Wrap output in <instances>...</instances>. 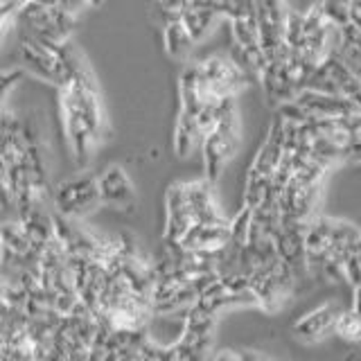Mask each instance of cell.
<instances>
[{"label": "cell", "mask_w": 361, "mask_h": 361, "mask_svg": "<svg viewBox=\"0 0 361 361\" xmlns=\"http://www.w3.org/2000/svg\"><path fill=\"white\" fill-rule=\"evenodd\" d=\"M54 214L68 221H79L102 206L97 176L90 169H79L71 178H63L52 195Z\"/></svg>", "instance_id": "obj_5"}, {"label": "cell", "mask_w": 361, "mask_h": 361, "mask_svg": "<svg viewBox=\"0 0 361 361\" xmlns=\"http://www.w3.org/2000/svg\"><path fill=\"white\" fill-rule=\"evenodd\" d=\"M278 118L282 120V122H289V124H296V127H300V124H305L307 122L312 116H307L296 102H285V104H280L278 106Z\"/></svg>", "instance_id": "obj_20"}, {"label": "cell", "mask_w": 361, "mask_h": 361, "mask_svg": "<svg viewBox=\"0 0 361 361\" xmlns=\"http://www.w3.org/2000/svg\"><path fill=\"white\" fill-rule=\"evenodd\" d=\"M18 7H20V3H0V39H3L7 27L14 23Z\"/></svg>", "instance_id": "obj_23"}, {"label": "cell", "mask_w": 361, "mask_h": 361, "mask_svg": "<svg viewBox=\"0 0 361 361\" xmlns=\"http://www.w3.org/2000/svg\"><path fill=\"white\" fill-rule=\"evenodd\" d=\"M359 259H361V248H359Z\"/></svg>", "instance_id": "obj_29"}, {"label": "cell", "mask_w": 361, "mask_h": 361, "mask_svg": "<svg viewBox=\"0 0 361 361\" xmlns=\"http://www.w3.org/2000/svg\"><path fill=\"white\" fill-rule=\"evenodd\" d=\"M203 135L199 131V124L195 116H188V113L180 111L176 127H174V152L178 158H188L192 152L197 149V145H201Z\"/></svg>", "instance_id": "obj_14"}, {"label": "cell", "mask_w": 361, "mask_h": 361, "mask_svg": "<svg viewBox=\"0 0 361 361\" xmlns=\"http://www.w3.org/2000/svg\"><path fill=\"white\" fill-rule=\"evenodd\" d=\"M353 312L361 319V285L355 287V293H353Z\"/></svg>", "instance_id": "obj_25"}, {"label": "cell", "mask_w": 361, "mask_h": 361, "mask_svg": "<svg viewBox=\"0 0 361 361\" xmlns=\"http://www.w3.org/2000/svg\"><path fill=\"white\" fill-rule=\"evenodd\" d=\"M97 190H99L102 206H111L116 210L129 212L135 208V203H138V199H135V188L122 165H109L104 172L97 176Z\"/></svg>", "instance_id": "obj_6"}, {"label": "cell", "mask_w": 361, "mask_h": 361, "mask_svg": "<svg viewBox=\"0 0 361 361\" xmlns=\"http://www.w3.org/2000/svg\"><path fill=\"white\" fill-rule=\"evenodd\" d=\"M7 312H9V305L3 300V296H0V321H3L5 319V316H7Z\"/></svg>", "instance_id": "obj_26"}, {"label": "cell", "mask_w": 361, "mask_h": 361, "mask_svg": "<svg viewBox=\"0 0 361 361\" xmlns=\"http://www.w3.org/2000/svg\"><path fill=\"white\" fill-rule=\"evenodd\" d=\"M18 59L23 63L20 68L25 73L30 71L32 75H37L45 79V82H50L52 86L61 88L68 79L73 77V71L77 61L82 59V54H79V50L73 43H66L63 48L54 50V48H48V45L20 39Z\"/></svg>", "instance_id": "obj_4"}, {"label": "cell", "mask_w": 361, "mask_h": 361, "mask_svg": "<svg viewBox=\"0 0 361 361\" xmlns=\"http://www.w3.org/2000/svg\"><path fill=\"white\" fill-rule=\"evenodd\" d=\"M25 77L23 68H11V71H0V111H5V99L14 90L20 79Z\"/></svg>", "instance_id": "obj_19"}, {"label": "cell", "mask_w": 361, "mask_h": 361, "mask_svg": "<svg viewBox=\"0 0 361 361\" xmlns=\"http://www.w3.org/2000/svg\"><path fill=\"white\" fill-rule=\"evenodd\" d=\"M343 278L353 287L361 285V259H359V255H350L343 262Z\"/></svg>", "instance_id": "obj_21"}, {"label": "cell", "mask_w": 361, "mask_h": 361, "mask_svg": "<svg viewBox=\"0 0 361 361\" xmlns=\"http://www.w3.org/2000/svg\"><path fill=\"white\" fill-rule=\"evenodd\" d=\"M293 102H296L307 116L319 118V120H338V118L353 116V113H361L353 102H348L343 95H321V93H312V90H300Z\"/></svg>", "instance_id": "obj_10"}, {"label": "cell", "mask_w": 361, "mask_h": 361, "mask_svg": "<svg viewBox=\"0 0 361 361\" xmlns=\"http://www.w3.org/2000/svg\"><path fill=\"white\" fill-rule=\"evenodd\" d=\"M231 242V231L228 226H203L195 224L190 226V231L180 237V242L174 244L180 251L188 253H214Z\"/></svg>", "instance_id": "obj_11"}, {"label": "cell", "mask_w": 361, "mask_h": 361, "mask_svg": "<svg viewBox=\"0 0 361 361\" xmlns=\"http://www.w3.org/2000/svg\"><path fill=\"white\" fill-rule=\"evenodd\" d=\"M353 161H357V163H361V154H357V156L353 158Z\"/></svg>", "instance_id": "obj_28"}, {"label": "cell", "mask_w": 361, "mask_h": 361, "mask_svg": "<svg viewBox=\"0 0 361 361\" xmlns=\"http://www.w3.org/2000/svg\"><path fill=\"white\" fill-rule=\"evenodd\" d=\"M334 334H338L343 341H350V343L359 341L361 338V319L353 310L338 312L336 323H334Z\"/></svg>", "instance_id": "obj_16"}, {"label": "cell", "mask_w": 361, "mask_h": 361, "mask_svg": "<svg viewBox=\"0 0 361 361\" xmlns=\"http://www.w3.org/2000/svg\"><path fill=\"white\" fill-rule=\"evenodd\" d=\"M163 43H165V52L172 59H188L192 48H195V41L190 39L180 18L163 23Z\"/></svg>", "instance_id": "obj_15"}, {"label": "cell", "mask_w": 361, "mask_h": 361, "mask_svg": "<svg viewBox=\"0 0 361 361\" xmlns=\"http://www.w3.org/2000/svg\"><path fill=\"white\" fill-rule=\"evenodd\" d=\"M59 109L68 147L75 163L86 165L97 147L104 142V106L86 59L77 61L73 77L59 88Z\"/></svg>", "instance_id": "obj_1"}, {"label": "cell", "mask_w": 361, "mask_h": 361, "mask_svg": "<svg viewBox=\"0 0 361 361\" xmlns=\"http://www.w3.org/2000/svg\"><path fill=\"white\" fill-rule=\"evenodd\" d=\"M359 79H361V77H359Z\"/></svg>", "instance_id": "obj_30"}, {"label": "cell", "mask_w": 361, "mask_h": 361, "mask_svg": "<svg viewBox=\"0 0 361 361\" xmlns=\"http://www.w3.org/2000/svg\"><path fill=\"white\" fill-rule=\"evenodd\" d=\"M359 248H361V228L348 221H334L330 233V244H327V255L343 267V262L350 255H359Z\"/></svg>", "instance_id": "obj_13"}, {"label": "cell", "mask_w": 361, "mask_h": 361, "mask_svg": "<svg viewBox=\"0 0 361 361\" xmlns=\"http://www.w3.org/2000/svg\"><path fill=\"white\" fill-rule=\"evenodd\" d=\"M86 7L88 5L73 3H20L14 23L20 39L59 50L66 43H71V34L77 27L79 11H84Z\"/></svg>", "instance_id": "obj_2"}, {"label": "cell", "mask_w": 361, "mask_h": 361, "mask_svg": "<svg viewBox=\"0 0 361 361\" xmlns=\"http://www.w3.org/2000/svg\"><path fill=\"white\" fill-rule=\"evenodd\" d=\"M321 278L323 280H327V282H343L345 278H343V267L338 264V262H334V259L327 255V259H325V264H323V269H321Z\"/></svg>", "instance_id": "obj_22"}, {"label": "cell", "mask_w": 361, "mask_h": 361, "mask_svg": "<svg viewBox=\"0 0 361 361\" xmlns=\"http://www.w3.org/2000/svg\"><path fill=\"white\" fill-rule=\"evenodd\" d=\"M165 244H178L190 226H192V214L185 201V190L183 183H172L167 188L165 195Z\"/></svg>", "instance_id": "obj_9"}, {"label": "cell", "mask_w": 361, "mask_h": 361, "mask_svg": "<svg viewBox=\"0 0 361 361\" xmlns=\"http://www.w3.org/2000/svg\"><path fill=\"white\" fill-rule=\"evenodd\" d=\"M251 219H253V210H248L242 206V210L237 212V217L228 224L231 231V244L235 246H244L248 240V228H251Z\"/></svg>", "instance_id": "obj_17"}, {"label": "cell", "mask_w": 361, "mask_h": 361, "mask_svg": "<svg viewBox=\"0 0 361 361\" xmlns=\"http://www.w3.org/2000/svg\"><path fill=\"white\" fill-rule=\"evenodd\" d=\"M185 190V201L192 214V226L203 224V226H228L231 221L224 217L217 208V201L212 195V185L208 180H190L183 183Z\"/></svg>", "instance_id": "obj_7"}, {"label": "cell", "mask_w": 361, "mask_h": 361, "mask_svg": "<svg viewBox=\"0 0 361 361\" xmlns=\"http://www.w3.org/2000/svg\"><path fill=\"white\" fill-rule=\"evenodd\" d=\"M321 9H323L325 20L330 23V25H334L338 30L350 25V5H343V3H325V5H321Z\"/></svg>", "instance_id": "obj_18"}, {"label": "cell", "mask_w": 361, "mask_h": 361, "mask_svg": "<svg viewBox=\"0 0 361 361\" xmlns=\"http://www.w3.org/2000/svg\"><path fill=\"white\" fill-rule=\"evenodd\" d=\"M228 3H183L178 5V18L192 41H201L212 30L214 20L226 18Z\"/></svg>", "instance_id": "obj_8"}, {"label": "cell", "mask_w": 361, "mask_h": 361, "mask_svg": "<svg viewBox=\"0 0 361 361\" xmlns=\"http://www.w3.org/2000/svg\"><path fill=\"white\" fill-rule=\"evenodd\" d=\"M338 310L334 302H325L321 307H316L314 312L300 316L293 325V334H296L300 341H319V338H325L327 334L334 332V323Z\"/></svg>", "instance_id": "obj_12"}, {"label": "cell", "mask_w": 361, "mask_h": 361, "mask_svg": "<svg viewBox=\"0 0 361 361\" xmlns=\"http://www.w3.org/2000/svg\"><path fill=\"white\" fill-rule=\"evenodd\" d=\"M240 145V122H237L235 99L226 97L217 104V124L201 140L203 163H206V180L212 185L224 172V167L235 156Z\"/></svg>", "instance_id": "obj_3"}, {"label": "cell", "mask_w": 361, "mask_h": 361, "mask_svg": "<svg viewBox=\"0 0 361 361\" xmlns=\"http://www.w3.org/2000/svg\"><path fill=\"white\" fill-rule=\"evenodd\" d=\"M214 361H240V355L233 353V350H221V353H217V357H214Z\"/></svg>", "instance_id": "obj_24"}, {"label": "cell", "mask_w": 361, "mask_h": 361, "mask_svg": "<svg viewBox=\"0 0 361 361\" xmlns=\"http://www.w3.org/2000/svg\"><path fill=\"white\" fill-rule=\"evenodd\" d=\"M3 255H5V246H3V233H0V264H3Z\"/></svg>", "instance_id": "obj_27"}]
</instances>
